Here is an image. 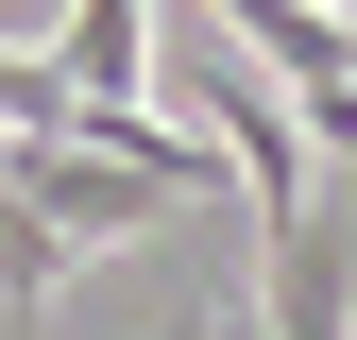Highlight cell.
Returning a JSON list of instances; mask_svg holds the SVG:
<instances>
[{
    "label": "cell",
    "mask_w": 357,
    "mask_h": 340,
    "mask_svg": "<svg viewBox=\"0 0 357 340\" xmlns=\"http://www.w3.org/2000/svg\"><path fill=\"white\" fill-rule=\"evenodd\" d=\"M52 68H68V102H137L153 85V0H68Z\"/></svg>",
    "instance_id": "cell-1"
},
{
    "label": "cell",
    "mask_w": 357,
    "mask_h": 340,
    "mask_svg": "<svg viewBox=\"0 0 357 340\" xmlns=\"http://www.w3.org/2000/svg\"><path fill=\"white\" fill-rule=\"evenodd\" d=\"M170 340H255V307H204V323H170Z\"/></svg>",
    "instance_id": "cell-3"
},
{
    "label": "cell",
    "mask_w": 357,
    "mask_h": 340,
    "mask_svg": "<svg viewBox=\"0 0 357 340\" xmlns=\"http://www.w3.org/2000/svg\"><path fill=\"white\" fill-rule=\"evenodd\" d=\"M52 272H68V238L17 204V170H0V307H52Z\"/></svg>",
    "instance_id": "cell-2"
}]
</instances>
